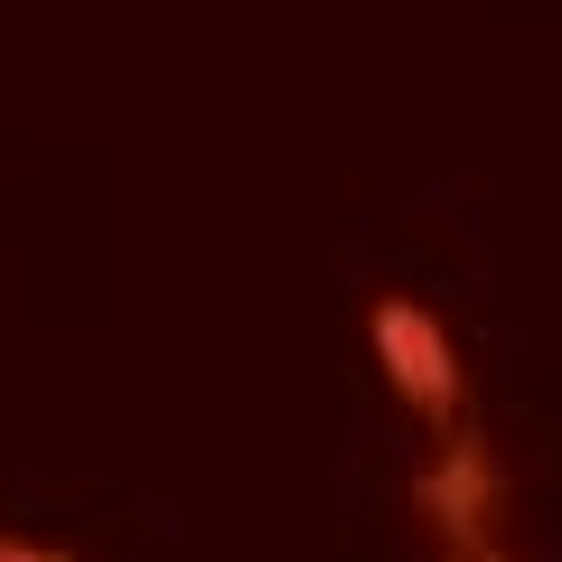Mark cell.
<instances>
[{
    "label": "cell",
    "instance_id": "6da1fadb",
    "mask_svg": "<svg viewBox=\"0 0 562 562\" xmlns=\"http://www.w3.org/2000/svg\"><path fill=\"white\" fill-rule=\"evenodd\" d=\"M506 460L487 441V422H450V431H422V460H413V525L431 535L441 562H479L506 553Z\"/></svg>",
    "mask_w": 562,
    "mask_h": 562
},
{
    "label": "cell",
    "instance_id": "7a4b0ae2",
    "mask_svg": "<svg viewBox=\"0 0 562 562\" xmlns=\"http://www.w3.org/2000/svg\"><path fill=\"white\" fill-rule=\"evenodd\" d=\"M366 357H375L384 394L403 413H422V431H450V422H479L469 413V357L450 338V319L422 291H375L366 301Z\"/></svg>",
    "mask_w": 562,
    "mask_h": 562
},
{
    "label": "cell",
    "instance_id": "3957f363",
    "mask_svg": "<svg viewBox=\"0 0 562 562\" xmlns=\"http://www.w3.org/2000/svg\"><path fill=\"white\" fill-rule=\"evenodd\" d=\"M0 562H85V553L57 543V535H38V525H0Z\"/></svg>",
    "mask_w": 562,
    "mask_h": 562
},
{
    "label": "cell",
    "instance_id": "277c9868",
    "mask_svg": "<svg viewBox=\"0 0 562 562\" xmlns=\"http://www.w3.org/2000/svg\"><path fill=\"white\" fill-rule=\"evenodd\" d=\"M479 562H506V553H479Z\"/></svg>",
    "mask_w": 562,
    "mask_h": 562
}]
</instances>
